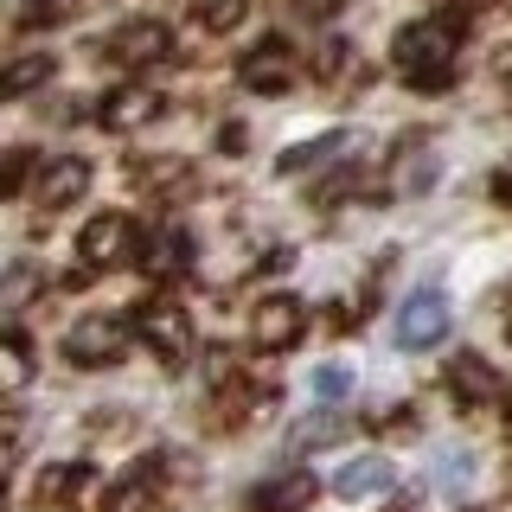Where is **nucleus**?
I'll use <instances>...</instances> for the list:
<instances>
[{"instance_id": "9d476101", "label": "nucleus", "mask_w": 512, "mask_h": 512, "mask_svg": "<svg viewBox=\"0 0 512 512\" xmlns=\"http://www.w3.org/2000/svg\"><path fill=\"white\" fill-rule=\"evenodd\" d=\"M167 26H160V20H128L122 32H116V39H109V52H116L122 64H160V58H167Z\"/></svg>"}, {"instance_id": "6e6552de", "label": "nucleus", "mask_w": 512, "mask_h": 512, "mask_svg": "<svg viewBox=\"0 0 512 512\" xmlns=\"http://www.w3.org/2000/svg\"><path fill=\"white\" fill-rule=\"evenodd\" d=\"M84 192H90V167L77 154H52L45 173H39V186H32V199H39L45 212H58V205H77Z\"/></svg>"}, {"instance_id": "f3484780", "label": "nucleus", "mask_w": 512, "mask_h": 512, "mask_svg": "<svg viewBox=\"0 0 512 512\" xmlns=\"http://www.w3.org/2000/svg\"><path fill=\"white\" fill-rule=\"evenodd\" d=\"M26 372H32L26 340H20V333H7V384H26Z\"/></svg>"}, {"instance_id": "2eb2a0df", "label": "nucleus", "mask_w": 512, "mask_h": 512, "mask_svg": "<svg viewBox=\"0 0 512 512\" xmlns=\"http://www.w3.org/2000/svg\"><path fill=\"white\" fill-rule=\"evenodd\" d=\"M148 500H154V474H135V480H122V487H109L103 512H148Z\"/></svg>"}, {"instance_id": "a211bd4d", "label": "nucleus", "mask_w": 512, "mask_h": 512, "mask_svg": "<svg viewBox=\"0 0 512 512\" xmlns=\"http://www.w3.org/2000/svg\"><path fill=\"white\" fill-rule=\"evenodd\" d=\"M346 384H352V378L340 372V365H327V372H314V391H320V397H340Z\"/></svg>"}, {"instance_id": "7ed1b4c3", "label": "nucleus", "mask_w": 512, "mask_h": 512, "mask_svg": "<svg viewBox=\"0 0 512 512\" xmlns=\"http://www.w3.org/2000/svg\"><path fill=\"white\" fill-rule=\"evenodd\" d=\"M77 256H84L90 269L135 263V256H141V231H135L122 212H103V218H90L84 231H77Z\"/></svg>"}, {"instance_id": "dca6fc26", "label": "nucleus", "mask_w": 512, "mask_h": 512, "mask_svg": "<svg viewBox=\"0 0 512 512\" xmlns=\"http://www.w3.org/2000/svg\"><path fill=\"white\" fill-rule=\"evenodd\" d=\"M244 13H250V0H212V7H205V32H237Z\"/></svg>"}, {"instance_id": "9b49d317", "label": "nucleus", "mask_w": 512, "mask_h": 512, "mask_svg": "<svg viewBox=\"0 0 512 512\" xmlns=\"http://www.w3.org/2000/svg\"><path fill=\"white\" fill-rule=\"evenodd\" d=\"M391 461H378V455H359V461H346L340 474H333V493L340 500H372V493H391Z\"/></svg>"}, {"instance_id": "f03ea898", "label": "nucleus", "mask_w": 512, "mask_h": 512, "mask_svg": "<svg viewBox=\"0 0 512 512\" xmlns=\"http://www.w3.org/2000/svg\"><path fill=\"white\" fill-rule=\"evenodd\" d=\"M128 340H135V320L122 314H84L71 333H64V359L71 365H116Z\"/></svg>"}, {"instance_id": "1a4fd4ad", "label": "nucleus", "mask_w": 512, "mask_h": 512, "mask_svg": "<svg viewBox=\"0 0 512 512\" xmlns=\"http://www.w3.org/2000/svg\"><path fill=\"white\" fill-rule=\"evenodd\" d=\"M154 116H160V96H154V90H141V84L109 90L103 103H96V122H103L109 135H135V128H148Z\"/></svg>"}, {"instance_id": "f8f14e48", "label": "nucleus", "mask_w": 512, "mask_h": 512, "mask_svg": "<svg viewBox=\"0 0 512 512\" xmlns=\"http://www.w3.org/2000/svg\"><path fill=\"white\" fill-rule=\"evenodd\" d=\"M308 500H314V474H308V468H288V474L269 480V487H256V493H250V506H256V512H301Z\"/></svg>"}, {"instance_id": "4468645a", "label": "nucleus", "mask_w": 512, "mask_h": 512, "mask_svg": "<svg viewBox=\"0 0 512 512\" xmlns=\"http://www.w3.org/2000/svg\"><path fill=\"white\" fill-rule=\"evenodd\" d=\"M52 77V52H26V58H13L7 71H0V90L7 96H26L32 84H45Z\"/></svg>"}, {"instance_id": "20e7f679", "label": "nucleus", "mask_w": 512, "mask_h": 512, "mask_svg": "<svg viewBox=\"0 0 512 512\" xmlns=\"http://www.w3.org/2000/svg\"><path fill=\"white\" fill-rule=\"evenodd\" d=\"M397 346H410V352H423V346H442L448 340V295L442 288H416V295L397 308Z\"/></svg>"}, {"instance_id": "0eeeda50", "label": "nucleus", "mask_w": 512, "mask_h": 512, "mask_svg": "<svg viewBox=\"0 0 512 512\" xmlns=\"http://www.w3.org/2000/svg\"><path fill=\"white\" fill-rule=\"evenodd\" d=\"M237 77H244L250 90L276 96V90H295V77H301V58H295V45H288V39H263L256 52H244V64H237Z\"/></svg>"}, {"instance_id": "ddd939ff", "label": "nucleus", "mask_w": 512, "mask_h": 512, "mask_svg": "<svg viewBox=\"0 0 512 512\" xmlns=\"http://www.w3.org/2000/svg\"><path fill=\"white\" fill-rule=\"evenodd\" d=\"M448 391H455L461 404H487V397H500V378H493V365H487V359L461 352V359L448 365Z\"/></svg>"}, {"instance_id": "39448f33", "label": "nucleus", "mask_w": 512, "mask_h": 512, "mask_svg": "<svg viewBox=\"0 0 512 512\" xmlns=\"http://www.w3.org/2000/svg\"><path fill=\"white\" fill-rule=\"evenodd\" d=\"M135 333L154 346V359H167V365H180L192 352V320H186V308H173V301H141Z\"/></svg>"}, {"instance_id": "423d86ee", "label": "nucleus", "mask_w": 512, "mask_h": 512, "mask_svg": "<svg viewBox=\"0 0 512 512\" xmlns=\"http://www.w3.org/2000/svg\"><path fill=\"white\" fill-rule=\"evenodd\" d=\"M308 333V308H301L295 295H269V301H256V314H250V340L263 346V352H288Z\"/></svg>"}, {"instance_id": "6ab92c4d", "label": "nucleus", "mask_w": 512, "mask_h": 512, "mask_svg": "<svg viewBox=\"0 0 512 512\" xmlns=\"http://www.w3.org/2000/svg\"><path fill=\"white\" fill-rule=\"evenodd\" d=\"M301 7H314V13H327V7H340V0H301Z\"/></svg>"}, {"instance_id": "f257e3e1", "label": "nucleus", "mask_w": 512, "mask_h": 512, "mask_svg": "<svg viewBox=\"0 0 512 512\" xmlns=\"http://www.w3.org/2000/svg\"><path fill=\"white\" fill-rule=\"evenodd\" d=\"M461 64V39H455V20H416L397 32V71L410 77L416 90H442Z\"/></svg>"}]
</instances>
